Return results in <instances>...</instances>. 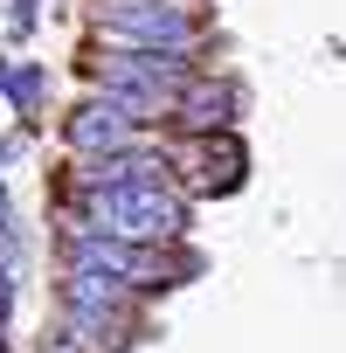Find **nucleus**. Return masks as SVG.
<instances>
[{
  "label": "nucleus",
  "mask_w": 346,
  "mask_h": 353,
  "mask_svg": "<svg viewBox=\"0 0 346 353\" xmlns=\"http://www.w3.org/2000/svg\"><path fill=\"white\" fill-rule=\"evenodd\" d=\"M125 132H132V118L104 97V104H83V111H70V145H83V152H118L125 145Z\"/></svg>",
  "instance_id": "nucleus-4"
},
{
  "label": "nucleus",
  "mask_w": 346,
  "mask_h": 353,
  "mask_svg": "<svg viewBox=\"0 0 346 353\" xmlns=\"http://www.w3.org/2000/svg\"><path fill=\"white\" fill-rule=\"evenodd\" d=\"M222 104H229V97H222V90H201V97H194V111H187V118H194V125H208V118H222Z\"/></svg>",
  "instance_id": "nucleus-6"
},
{
  "label": "nucleus",
  "mask_w": 346,
  "mask_h": 353,
  "mask_svg": "<svg viewBox=\"0 0 346 353\" xmlns=\"http://www.w3.org/2000/svg\"><path fill=\"white\" fill-rule=\"evenodd\" d=\"M187 83V56H159V49H132L118 63H104V90L125 118H159Z\"/></svg>",
  "instance_id": "nucleus-2"
},
{
  "label": "nucleus",
  "mask_w": 346,
  "mask_h": 353,
  "mask_svg": "<svg viewBox=\"0 0 346 353\" xmlns=\"http://www.w3.org/2000/svg\"><path fill=\"white\" fill-rule=\"evenodd\" d=\"M194 181H201L208 194H236V188H243V145H236V139H208Z\"/></svg>",
  "instance_id": "nucleus-5"
},
{
  "label": "nucleus",
  "mask_w": 346,
  "mask_h": 353,
  "mask_svg": "<svg viewBox=\"0 0 346 353\" xmlns=\"http://www.w3.org/2000/svg\"><path fill=\"white\" fill-rule=\"evenodd\" d=\"M104 35L132 42V49H159V56H181L201 28L181 0H111L104 8Z\"/></svg>",
  "instance_id": "nucleus-3"
},
{
  "label": "nucleus",
  "mask_w": 346,
  "mask_h": 353,
  "mask_svg": "<svg viewBox=\"0 0 346 353\" xmlns=\"http://www.w3.org/2000/svg\"><path fill=\"white\" fill-rule=\"evenodd\" d=\"M0 229H8V194H0Z\"/></svg>",
  "instance_id": "nucleus-7"
},
{
  "label": "nucleus",
  "mask_w": 346,
  "mask_h": 353,
  "mask_svg": "<svg viewBox=\"0 0 346 353\" xmlns=\"http://www.w3.org/2000/svg\"><path fill=\"white\" fill-rule=\"evenodd\" d=\"M187 229V201L159 181H125V188H97V236L111 243H152V236H181Z\"/></svg>",
  "instance_id": "nucleus-1"
}]
</instances>
